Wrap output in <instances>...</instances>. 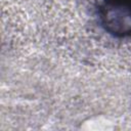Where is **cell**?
Returning a JSON list of instances; mask_svg holds the SVG:
<instances>
[{
    "label": "cell",
    "instance_id": "obj_1",
    "mask_svg": "<svg viewBox=\"0 0 131 131\" xmlns=\"http://www.w3.org/2000/svg\"><path fill=\"white\" fill-rule=\"evenodd\" d=\"M100 14L110 33L117 36L131 33V0H103Z\"/></svg>",
    "mask_w": 131,
    "mask_h": 131
}]
</instances>
